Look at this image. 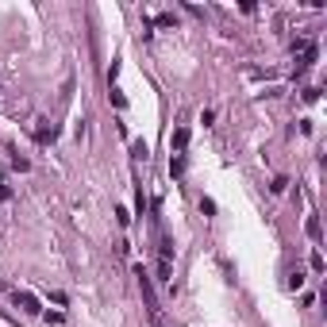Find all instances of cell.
<instances>
[{
    "mask_svg": "<svg viewBox=\"0 0 327 327\" xmlns=\"http://www.w3.org/2000/svg\"><path fill=\"white\" fill-rule=\"evenodd\" d=\"M173 273V243L162 239V250H158V281H169Z\"/></svg>",
    "mask_w": 327,
    "mask_h": 327,
    "instance_id": "cell-1",
    "label": "cell"
},
{
    "mask_svg": "<svg viewBox=\"0 0 327 327\" xmlns=\"http://www.w3.org/2000/svg\"><path fill=\"white\" fill-rule=\"evenodd\" d=\"M16 304H19V308H23V312H31V316H35V312H43V308H39V300H35V296H31V293H23V289H19V293H16Z\"/></svg>",
    "mask_w": 327,
    "mask_h": 327,
    "instance_id": "cell-2",
    "label": "cell"
},
{
    "mask_svg": "<svg viewBox=\"0 0 327 327\" xmlns=\"http://www.w3.org/2000/svg\"><path fill=\"white\" fill-rule=\"evenodd\" d=\"M169 147H173V150L181 154V150L189 147V131H185V127H177V131H173V139H169Z\"/></svg>",
    "mask_w": 327,
    "mask_h": 327,
    "instance_id": "cell-3",
    "label": "cell"
},
{
    "mask_svg": "<svg viewBox=\"0 0 327 327\" xmlns=\"http://www.w3.org/2000/svg\"><path fill=\"white\" fill-rule=\"evenodd\" d=\"M131 150H135V158H139V162H147V143H143V139H139Z\"/></svg>",
    "mask_w": 327,
    "mask_h": 327,
    "instance_id": "cell-4",
    "label": "cell"
},
{
    "mask_svg": "<svg viewBox=\"0 0 327 327\" xmlns=\"http://www.w3.org/2000/svg\"><path fill=\"white\" fill-rule=\"evenodd\" d=\"M308 235H312V239H320V219H316V216L308 219Z\"/></svg>",
    "mask_w": 327,
    "mask_h": 327,
    "instance_id": "cell-5",
    "label": "cell"
},
{
    "mask_svg": "<svg viewBox=\"0 0 327 327\" xmlns=\"http://www.w3.org/2000/svg\"><path fill=\"white\" fill-rule=\"evenodd\" d=\"M300 285H304V273L296 270V273H293V277H289V289H300Z\"/></svg>",
    "mask_w": 327,
    "mask_h": 327,
    "instance_id": "cell-6",
    "label": "cell"
},
{
    "mask_svg": "<svg viewBox=\"0 0 327 327\" xmlns=\"http://www.w3.org/2000/svg\"><path fill=\"white\" fill-rule=\"evenodd\" d=\"M181 169H185V162H181V158H173V162H169V173H173V177H181Z\"/></svg>",
    "mask_w": 327,
    "mask_h": 327,
    "instance_id": "cell-7",
    "label": "cell"
},
{
    "mask_svg": "<svg viewBox=\"0 0 327 327\" xmlns=\"http://www.w3.org/2000/svg\"><path fill=\"white\" fill-rule=\"evenodd\" d=\"M150 327H162V324H158V316H154V320H150Z\"/></svg>",
    "mask_w": 327,
    "mask_h": 327,
    "instance_id": "cell-8",
    "label": "cell"
}]
</instances>
